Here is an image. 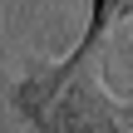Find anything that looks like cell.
Returning a JSON list of instances; mask_svg holds the SVG:
<instances>
[{"label":"cell","mask_w":133,"mask_h":133,"mask_svg":"<svg viewBox=\"0 0 133 133\" xmlns=\"http://www.w3.org/2000/svg\"><path fill=\"white\" fill-rule=\"evenodd\" d=\"M123 20H133V0H89L84 35L74 39V49H64L59 59H39V64H30V74L10 89V109L35 128V123L44 118L49 99L64 89V79H74L79 69H89V64L99 59V49L109 44V35H114Z\"/></svg>","instance_id":"1"},{"label":"cell","mask_w":133,"mask_h":133,"mask_svg":"<svg viewBox=\"0 0 133 133\" xmlns=\"http://www.w3.org/2000/svg\"><path fill=\"white\" fill-rule=\"evenodd\" d=\"M35 133H133V99L109 94L89 64L74 79H64V89L49 99Z\"/></svg>","instance_id":"2"}]
</instances>
